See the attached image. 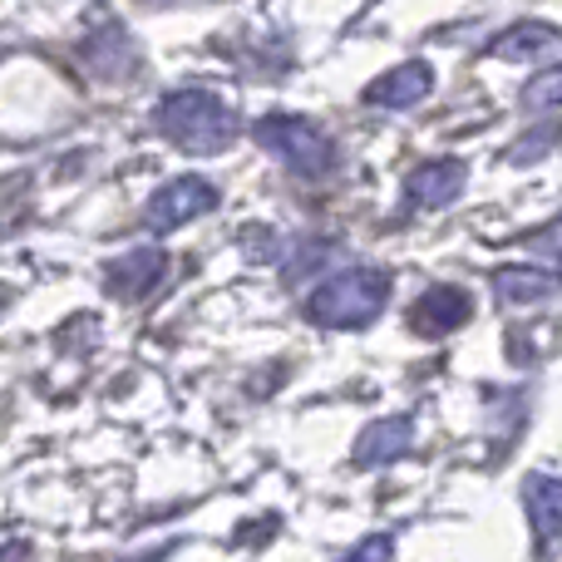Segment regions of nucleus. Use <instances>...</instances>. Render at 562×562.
<instances>
[{
  "label": "nucleus",
  "mask_w": 562,
  "mask_h": 562,
  "mask_svg": "<svg viewBox=\"0 0 562 562\" xmlns=\"http://www.w3.org/2000/svg\"><path fill=\"white\" fill-rule=\"evenodd\" d=\"M390 301V272L385 267H346L330 281H321L316 291L306 296L301 316L311 326H326V330H360L385 311Z\"/></svg>",
  "instance_id": "obj_1"
},
{
  "label": "nucleus",
  "mask_w": 562,
  "mask_h": 562,
  "mask_svg": "<svg viewBox=\"0 0 562 562\" xmlns=\"http://www.w3.org/2000/svg\"><path fill=\"white\" fill-rule=\"evenodd\" d=\"M158 128L188 154H217L237 138V114L227 99L207 94V89H178L158 104Z\"/></svg>",
  "instance_id": "obj_2"
},
{
  "label": "nucleus",
  "mask_w": 562,
  "mask_h": 562,
  "mask_svg": "<svg viewBox=\"0 0 562 562\" xmlns=\"http://www.w3.org/2000/svg\"><path fill=\"white\" fill-rule=\"evenodd\" d=\"M252 134H257V144H262L267 154H277L281 164H286L291 173H301V178H330L336 173V164H340L336 144H330L311 119L267 114V119H257Z\"/></svg>",
  "instance_id": "obj_3"
},
{
  "label": "nucleus",
  "mask_w": 562,
  "mask_h": 562,
  "mask_svg": "<svg viewBox=\"0 0 562 562\" xmlns=\"http://www.w3.org/2000/svg\"><path fill=\"white\" fill-rule=\"evenodd\" d=\"M213 207H217V188L207 183V178H173V183H164L148 198L144 223L154 227V233H168V227H183V223H193V217L213 213Z\"/></svg>",
  "instance_id": "obj_4"
},
{
  "label": "nucleus",
  "mask_w": 562,
  "mask_h": 562,
  "mask_svg": "<svg viewBox=\"0 0 562 562\" xmlns=\"http://www.w3.org/2000/svg\"><path fill=\"white\" fill-rule=\"evenodd\" d=\"M464 178H469V168L459 158H429V164H419L405 178V198L419 213H439V207H449L464 193Z\"/></svg>",
  "instance_id": "obj_5"
},
{
  "label": "nucleus",
  "mask_w": 562,
  "mask_h": 562,
  "mask_svg": "<svg viewBox=\"0 0 562 562\" xmlns=\"http://www.w3.org/2000/svg\"><path fill=\"white\" fill-rule=\"evenodd\" d=\"M469 316H474V301H469L464 286H429L425 296L409 306V330L439 340V336H449V330L464 326Z\"/></svg>",
  "instance_id": "obj_6"
},
{
  "label": "nucleus",
  "mask_w": 562,
  "mask_h": 562,
  "mask_svg": "<svg viewBox=\"0 0 562 562\" xmlns=\"http://www.w3.org/2000/svg\"><path fill=\"white\" fill-rule=\"evenodd\" d=\"M164 277H168V257L158 247H138V252H124L104 267V291L114 301H144Z\"/></svg>",
  "instance_id": "obj_7"
},
{
  "label": "nucleus",
  "mask_w": 562,
  "mask_h": 562,
  "mask_svg": "<svg viewBox=\"0 0 562 562\" xmlns=\"http://www.w3.org/2000/svg\"><path fill=\"white\" fill-rule=\"evenodd\" d=\"M524 508H528V524H533V538H538V558H553L562 543V479L533 474L524 484Z\"/></svg>",
  "instance_id": "obj_8"
},
{
  "label": "nucleus",
  "mask_w": 562,
  "mask_h": 562,
  "mask_svg": "<svg viewBox=\"0 0 562 562\" xmlns=\"http://www.w3.org/2000/svg\"><path fill=\"white\" fill-rule=\"evenodd\" d=\"M562 291V272H548V267H528V262H514V267H498L494 272V296L504 306H533V301H548Z\"/></svg>",
  "instance_id": "obj_9"
},
{
  "label": "nucleus",
  "mask_w": 562,
  "mask_h": 562,
  "mask_svg": "<svg viewBox=\"0 0 562 562\" xmlns=\"http://www.w3.org/2000/svg\"><path fill=\"white\" fill-rule=\"evenodd\" d=\"M415 445V419L409 415H390V419H375L366 435L356 439V464L360 469H380V464H395L405 449Z\"/></svg>",
  "instance_id": "obj_10"
},
{
  "label": "nucleus",
  "mask_w": 562,
  "mask_h": 562,
  "mask_svg": "<svg viewBox=\"0 0 562 562\" xmlns=\"http://www.w3.org/2000/svg\"><path fill=\"white\" fill-rule=\"evenodd\" d=\"M429 89H435L429 65L425 59H409V65H395L390 75H380L375 85L366 89V99L370 104H380V109H409V104H419Z\"/></svg>",
  "instance_id": "obj_11"
},
{
  "label": "nucleus",
  "mask_w": 562,
  "mask_h": 562,
  "mask_svg": "<svg viewBox=\"0 0 562 562\" xmlns=\"http://www.w3.org/2000/svg\"><path fill=\"white\" fill-rule=\"evenodd\" d=\"M85 59H89V69H94L99 79H124V75H134V65H138L134 45H128V35L114 25V20L99 25V35L85 45Z\"/></svg>",
  "instance_id": "obj_12"
},
{
  "label": "nucleus",
  "mask_w": 562,
  "mask_h": 562,
  "mask_svg": "<svg viewBox=\"0 0 562 562\" xmlns=\"http://www.w3.org/2000/svg\"><path fill=\"white\" fill-rule=\"evenodd\" d=\"M562 45V35L553 25H533V20H524V25H514V30H504V35L494 40V55H504V59H528V55H543V49H553Z\"/></svg>",
  "instance_id": "obj_13"
},
{
  "label": "nucleus",
  "mask_w": 562,
  "mask_h": 562,
  "mask_svg": "<svg viewBox=\"0 0 562 562\" xmlns=\"http://www.w3.org/2000/svg\"><path fill=\"white\" fill-rule=\"evenodd\" d=\"M524 109H533V114H543V109H562V65L543 69V75L524 89Z\"/></svg>",
  "instance_id": "obj_14"
},
{
  "label": "nucleus",
  "mask_w": 562,
  "mask_h": 562,
  "mask_svg": "<svg viewBox=\"0 0 562 562\" xmlns=\"http://www.w3.org/2000/svg\"><path fill=\"white\" fill-rule=\"evenodd\" d=\"M562 138V119H553V124L548 128H538V134H528V138H518V148L508 158H514V164H533V158H543L548 148H553Z\"/></svg>",
  "instance_id": "obj_15"
},
{
  "label": "nucleus",
  "mask_w": 562,
  "mask_h": 562,
  "mask_svg": "<svg viewBox=\"0 0 562 562\" xmlns=\"http://www.w3.org/2000/svg\"><path fill=\"white\" fill-rule=\"evenodd\" d=\"M326 257H336V243H311V247H301V252H291L286 281H291V286H296V281H306L321 262H326Z\"/></svg>",
  "instance_id": "obj_16"
},
{
  "label": "nucleus",
  "mask_w": 562,
  "mask_h": 562,
  "mask_svg": "<svg viewBox=\"0 0 562 562\" xmlns=\"http://www.w3.org/2000/svg\"><path fill=\"white\" fill-rule=\"evenodd\" d=\"M390 558H395V543H390L385 533H375V538H366L356 553H346L340 562H390Z\"/></svg>",
  "instance_id": "obj_17"
},
{
  "label": "nucleus",
  "mask_w": 562,
  "mask_h": 562,
  "mask_svg": "<svg viewBox=\"0 0 562 562\" xmlns=\"http://www.w3.org/2000/svg\"><path fill=\"white\" fill-rule=\"evenodd\" d=\"M528 247H533V252H543V257H562V217H553L543 233L528 237Z\"/></svg>",
  "instance_id": "obj_18"
},
{
  "label": "nucleus",
  "mask_w": 562,
  "mask_h": 562,
  "mask_svg": "<svg viewBox=\"0 0 562 562\" xmlns=\"http://www.w3.org/2000/svg\"><path fill=\"white\" fill-rule=\"evenodd\" d=\"M0 562H30V548L10 543V548H5V553H0Z\"/></svg>",
  "instance_id": "obj_19"
}]
</instances>
